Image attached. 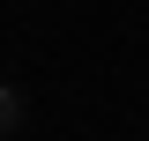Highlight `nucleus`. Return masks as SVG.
I'll return each instance as SVG.
<instances>
[{
	"mask_svg": "<svg viewBox=\"0 0 149 141\" xmlns=\"http://www.w3.org/2000/svg\"><path fill=\"white\" fill-rule=\"evenodd\" d=\"M15 119H22V97H15V89H0V134H8Z\"/></svg>",
	"mask_w": 149,
	"mask_h": 141,
	"instance_id": "obj_1",
	"label": "nucleus"
}]
</instances>
